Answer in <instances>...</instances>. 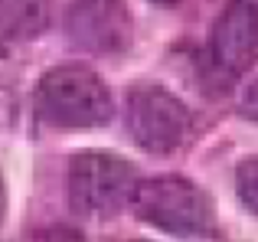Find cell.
<instances>
[{
    "mask_svg": "<svg viewBox=\"0 0 258 242\" xmlns=\"http://www.w3.org/2000/svg\"><path fill=\"white\" fill-rule=\"evenodd\" d=\"M36 115L66 131L101 128L111 121V92L85 66H56L36 85Z\"/></svg>",
    "mask_w": 258,
    "mask_h": 242,
    "instance_id": "obj_1",
    "label": "cell"
},
{
    "mask_svg": "<svg viewBox=\"0 0 258 242\" xmlns=\"http://www.w3.org/2000/svg\"><path fill=\"white\" fill-rule=\"evenodd\" d=\"M144 223L170 236H209L216 229V213L209 197L186 177H151L138 184L131 200Z\"/></svg>",
    "mask_w": 258,
    "mask_h": 242,
    "instance_id": "obj_2",
    "label": "cell"
},
{
    "mask_svg": "<svg viewBox=\"0 0 258 242\" xmlns=\"http://www.w3.org/2000/svg\"><path fill=\"white\" fill-rule=\"evenodd\" d=\"M138 170L114 154H79L69 164V203L79 216L105 219L134 200Z\"/></svg>",
    "mask_w": 258,
    "mask_h": 242,
    "instance_id": "obj_3",
    "label": "cell"
},
{
    "mask_svg": "<svg viewBox=\"0 0 258 242\" xmlns=\"http://www.w3.org/2000/svg\"><path fill=\"white\" fill-rule=\"evenodd\" d=\"M124 125L147 154H170L189 131V111L173 92L160 85H138L127 92Z\"/></svg>",
    "mask_w": 258,
    "mask_h": 242,
    "instance_id": "obj_4",
    "label": "cell"
},
{
    "mask_svg": "<svg viewBox=\"0 0 258 242\" xmlns=\"http://www.w3.org/2000/svg\"><path fill=\"white\" fill-rule=\"evenodd\" d=\"M66 36L76 49L111 56L131 43V13L124 0H69Z\"/></svg>",
    "mask_w": 258,
    "mask_h": 242,
    "instance_id": "obj_5",
    "label": "cell"
},
{
    "mask_svg": "<svg viewBox=\"0 0 258 242\" xmlns=\"http://www.w3.org/2000/svg\"><path fill=\"white\" fill-rule=\"evenodd\" d=\"M258 52V7L252 0H232L222 7L209 33V63L222 79H235L252 66Z\"/></svg>",
    "mask_w": 258,
    "mask_h": 242,
    "instance_id": "obj_6",
    "label": "cell"
},
{
    "mask_svg": "<svg viewBox=\"0 0 258 242\" xmlns=\"http://www.w3.org/2000/svg\"><path fill=\"white\" fill-rule=\"evenodd\" d=\"M49 23V0H0V39L26 43Z\"/></svg>",
    "mask_w": 258,
    "mask_h": 242,
    "instance_id": "obj_7",
    "label": "cell"
},
{
    "mask_svg": "<svg viewBox=\"0 0 258 242\" xmlns=\"http://www.w3.org/2000/svg\"><path fill=\"white\" fill-rule=\"evenodd\" d=\"M235 190H239V200L245 203V210H252L258 216V157H248L239 164V170H235Z\"/></svg>",
    "mask_w": 258,
    "mask_h": 242,
    "instance_id": "obj_8",
    "label": "cell"
},
{
    "mask_svg": "<svg viewBox=\"0 0 258 242\" xmlns=\"http://www.w3.org/2000/svg\"><path fill=\"white\" fill-rule=\"evenodd\" d=\"M26 242H85L79 229H69V226H49V229L33 232Z\"/></svg>",
    "mask_w": 258,
    "mask_h": 242,
    "instance_id": "obj_9",
    "label": "cell"
},
{
    "mask_svg": "<svg viewBox=\"0 0 258 242\" xmlns=\"http://www.w3.org/2000/svg\"><path fill=\"white\" fill-rule=\"evenodd\" d=\"M242 115H245V118H255V121H258V79H255L252 85H248L245 98H242Z\"/></svg>",
    "mask_w": 258,
    "mask_h": 242,
    "instance_id": "obj_10",
    "label": "cell"
},
{
    "mask_svg": "<svg viewBox=\"0 0 258 242\" xmlns=\"http://www.w3.org/2000/svg\"><path fill=\"white\" fill-rule=\"evenodd\" d=\"M7 213V190H4V180H0V219H4Z\"/></svg>",
    "mask_w": 258,
    "mask_h": 242,
    "instance_id": "obj_11",
    "label": "cell"
},
{
    "mask_svg": "<svg viewBox=\"0 0 258 242\" xmlns=\"http://www.w3.org/2000/svg\"><path fill=\"white\" fill-rule=\"evenodd\" d=\"M154 4H160V7H176L180 0H154Z\"/></svg>",
    "mask_w": 258,
    "mask_h": 242,
    "instance_id": "obj_12",
    "label": "cell"
},
{
    "mask_svg": "<svg viewBox=\"0 0 258 242\" xmlns=\"http://www.w3.org/2000/svg\"><path fill=\"white\" fill-rule=\"evenodd\" d=\"M138 242H144V239H138Z\"/></svg>",
    "mask_w": 258,
    "mask_h": 242,
    "instance_id": "obj_13",
    "label": "cell"
}]
</instances>
